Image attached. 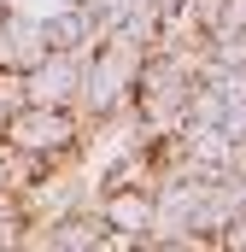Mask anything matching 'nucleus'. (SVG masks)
<instances>
[{
	"mask_svg": "<svg viewBox=\"0 0 246 252\" xmlns=\"http://www.w3.org/2000/svg\"><path fill=\"white\" fill-rule=\"evenodd\" d=\"M35 59H47V35H41V18H30V12H6L0 18V70H12V76H24Z\"/></svg>",
	"mask_w": 246,
	"mask_h": 252,
	"instance_id": "nucleus-4",
	"label": "nucleus"
},
{
	"mask_svg": "<svg viewBox=\"0 0 246 252\" xmlns=\"http://www.w3.org/2000/svg\"><path fill=\"white\" fill-rule=\"evenodd\" d=\"M88 211L100 217L106 235H118V241H147V229H153V188H135V182L94 188Z\"/></svg>",
	"mask_w": 246,
	"mask_h": 252,
	"instance_id": "nucleus-2",
	"label": "nucleus"
},
{
	"mask_svg": "<svg viewBox=\"0 0 246 252\" xmlns=\"http://www.w3.org/2000/svg\"><path fill=\"white\" fill-rule=\"evenodd\" d=\"M82 141H88V124L76 118V106H18L6 118V129H0V147L30 153L41 164L82 158Z\"/></svg>",
	"mask_w": 246,
	"mask_h": 252,
	"instance_id": "nucleus-1",
	"label": "nucleus"
},
{
	"mask_svg": "<svg viewBox=\"0 0 246 252\" xmlns=\"http://www.w3.org/2000/svg\"><path fill=\"white\" fill-rule=\"evenodd\" d=\"M76 70L82 64L70 53H47L18 76V100L24 106H76Z\"/></svg>",
	"mask_w": 246,
	"mask_h": 252,
	"instance_id": "nucleus-3",
	"label": "nucleus"
}]
</instances>
